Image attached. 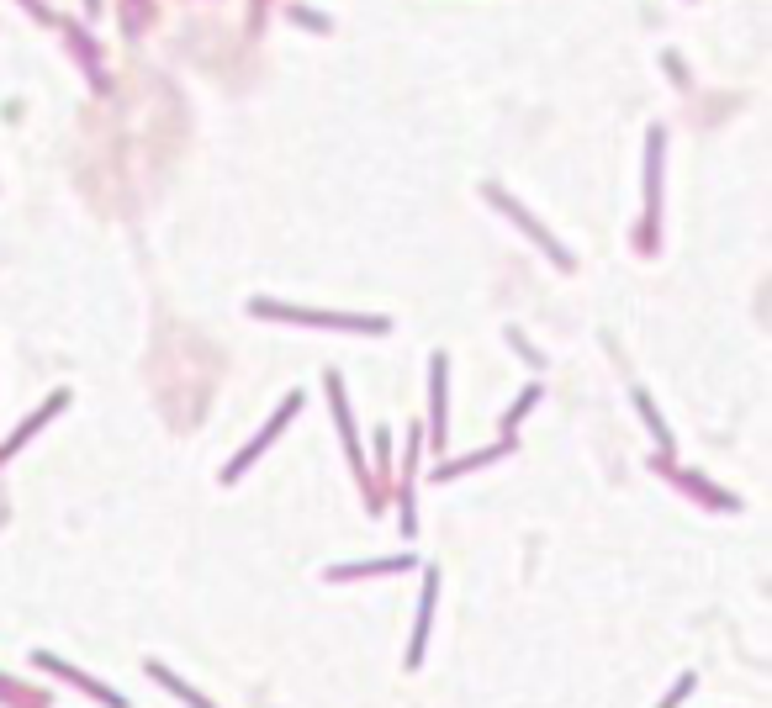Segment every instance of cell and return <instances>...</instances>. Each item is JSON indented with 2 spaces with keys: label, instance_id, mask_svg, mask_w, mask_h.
<instances>
[{
  "label": "cell",
  "instance_id": "obj_1",
  "mask_svg": "<svg viewBox=\"0 0 772 708\" xmlns=\"http://www.w3.org/2000/svg\"><path fill=\"white\" fill-rule=\"evenodd\" d=\"M249 312H254V318H275V323H312V328H360V333H381V328H386V318H349V312H307V307L270 302V296H254Z\"/></svg>",
  "mask_w": 772,
  "mask_h": 708
},
{
  "label": "cell",
  "instance_id": "obj_2",
  "mask_svg": "<svg viewBox=\"0 0 772 708\" xmlns=\"http://www.w3.org/2000/svg\"><path fill=\"white\" fill-rule=\"evenodd\" d=\"M487 201H492V207H498V212H508L513 222H519V228H524L529 238H535V244H540V249H545L550 259H556V265H561V270H566V265H572V254H566V249L556 244V238H550V233L540 228V222H535V217H529V212L519 207V201H508V196L498 191V185H487Z\"/></svg>",
  "mask_w": 772,
  "mask_h": 708
},
{
  "label": "cell",
  "instance_id": "obj_3",
  "mask_svg": "<svg viewBox=\"0 0 772 708\" xmlns=\"http://www.w3.org/2000/svg\"><path fill=\"white\" fill-rule=\"evenodd\" d=\"M297 407H302V397H286V402H281V413H275V418H270V423L260 428V439H254L249 450H244V455H238V460L228 465V471H223V481H238V476H244L249 465H254V460H260V455L270 450V444H275V434H281V428H286L291 418H297Z\"/></svg>",
  "mask_w": 772,
  "mask_h": 708
},
{
  "label": "cell",
  "instance_id": "obj_4",
  "mask_svg": "<svg viewBox=\"0 0 772 708\" xmlns=\"http://www.w3.org/2000/svg\"><path fill=\"white\" fill-rule=\"evenodd\" d=\"M328 402H334V418H339V434H344V450L349 460H355L360 481H371V471H365V455H360V439H355V418H349V402H344V381L328 370Z\"/></svg>",
  "mask_w": 772,
  "mask_h": 708
},
{
  "label": "cell",
  "instance_id": "obj_5",
  "mask_svg": "<svg viewBox=\"0 0 772 708\" xmlns=\"http://www.w3.org/2000/svg\"><path fill=\"white\" fill-rule=\"evenodd\" d=\"M434 598H439V571H424V603H418V629H413V650H408V666L424 661V645H429V624H434Z\"/></svg>",
  "mask_w": 772,
  "mask_h": 708
},
{
  "label": "cell",
  "instance_id": "obj_6",
  "mask_svg": "<svg viewBox=\"0 0 772 708\" xmlns=\"http://www.w3.org/2000/svg\"><path fill=\"white\" fill-rule=\"evenodd\" d=\"M38 666H43V672H53V677H64V682H75V687H85V693L101 698L106 708H127L122 693H112V687H101V682H90L85 672H75V666H64V661H53V656H38Z\"/></svg>",
  "mask_w": 772,
  "mask_h": 708
},
{
  "label": "cell",
  "instance_id": "obj_7",
  "mask_svg": "<svg viewBox=\"0 0 772 708\" xmlns=\"http://www.w3.org/2000/svg\"><path fill=\"white\" fill-rule=\"evenodd\" d=\"M429 391H434V397H429V413H434V428H429V434H434V450H439V444H445V354H434Z\"/></svg>",
  "mask_w": 772,
  "mask_h": 708
},
{
  "label": "cell",
  "instance_id": "obj_8",
  "mask_svg": "<svg viewBox=\"0 0 772 708\" xmlns=\"http://www.w3.org/2000/svg\"><path fill=\"white\" fill-rule=\"evenodd\" d=\"M64 402H69V397H64V391H59V397H48V402L38 407V413H32V418H27V423H22V428H16V434H11V444H0V460H6L11 450H22V444H27L32 434H38V428H43V423H48L53 413H59V407H64Z\"/></svg>",
  "mask_w": 772,
  "mask_h": 708
},
{
  "label": "cell",
  "instance_id": "obj_9",
  "mask_svg": "<svg viewBox=\"0 0 772 708\" xmlns=\"http://www.w3.org/2000/svg\"><path fill=\"white\" fill-rule=\"evenodd\" d=\"M656 196H661V133H651L646 143V212L656 222Z\"/></svg>",
  "mask_w": 772,
  "mask_h": 708
},
{
  "label": "cell",
  "instance_id": "obj_10",
  "mask_svg": "<svg viewBox=\"0 0 772 708\" xmlns=\"http://www.w3.org/2000/svg\"><path fill=\"white\" fill-rule=\"evenodd\" d=\"M413 555H392V561H365V566H334L328 582H344V576H381V571H408Z\"/></svg>",
  "mask_w": 772,
  "mask_h": 708
},
{
  "label": "cell",
  "instance_id": "obj_11",
  "mask_svg": "<svg viewBox=\"0 0 772 708\" xmlns=\"http://www.w3.org/2000/svg\"><path fill=\"white\" fill-rule=\"evenodd\" d=\"M498 455H508V439H503V444H492V450H482V455H461V460L439 465L434 481H450V476H461V471H476V465H487V460H498Z\"/></svg>",
  "mask_w": 772,
  "mask_h": 708
},
{
  "label": "cell",
  "instance_id": "obj_12",
  "mask_svg": "<svg viewBox=\"0 0 772 708\" xmlns=\"http://www.w3.org/2000/svg\"><path fill=\"white\" fill-rule=\"evenodd\" d=\"M149 677H154V682H164V687H170V693H175L180 703H191V708H212L207 698H201V693H196V687H186V682H180V677L170 672V666H159V661H154V666H149Z\"/></svg>",
  "mask_w": 772,
  "mask_h": 708
},
{
  "label": "cell",
  "instance_id": "obj_13",
  "mask_svg": "<svg viewBox=\"0 0 772 708\" xmlns=\"http://www.w3.org/2000/svg\"><path fill=\"white\" fill-rule=\"evenodd\" d=\"M535 397H540V386H529V391H524V397H519V407H508V418H503V428H513V423H519V418L529 413V407H535Z\"/></svg>",
  "mask_w": 772,
  "mask_h": 708
},
{
  "label": "cell",
  "instance_id": "obj_14",
  "mask_svg": "<svg viewBox=\"0 0 772 708\" xmlns=\"http://www.w3.org/2000/svg\"><path fill=\"white\" fill-rule=\"evenodd\" d=\"M688 693H693V672H688V677H677V687L667 693V703H661V708H677V703H683Z\"/></svg>",
  "mask_w": 772,
  "mask_h": 708
}]
</instances>
